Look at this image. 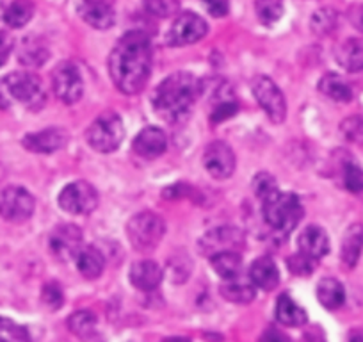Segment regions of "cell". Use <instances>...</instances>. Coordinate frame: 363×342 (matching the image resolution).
Returning a JSON list of instances; mask_svg holds the SVG:
<instances>
[{
	"mask_svg": "<svg viewBox=\"0 0 363 342\" xmlns=\"http://www.w3.org/2000/svg\"><path fill=\"white\" fill-rule=\"evenodd\" d=\"M153 52L148 34L128 31L109 55V75L123 95H138L152 73Z\"/></svg>",
	"mask_w": 363,
	"mask_h": 342,
	"instance_id": "obj_1",
	"label": "cell"
},
{
	"mask_svg": "<svg viewBox=\"0 0 363 342\" xmlns=\"http://www.w3.org/2000/svg\"><path fill=\"white\" fill-rule=\"evenodd\" d=\"M201 82L189 72H177L166 77L153 93V111L169 123H180L201 95Z\"/></svg>",
	"mask_w": 363,
	"mask_h": 342,
	"instance_id": "obj_2",
	"label": "cell"
},
{
	"mask_svg": "<svg viewBox=\"0 0 363 342\" xmlns=\"http://www.w3.org/2000/svg\"><path fill=\"white\" fill-rule=\"evenodd\" d=\"M11 102L23 104L29 109L38 111L47 102L41 79L33 72H13L0 79V107H9Z\"/></svg>",
	"mask_w": 363,
	"mask_h": 342,
	"instance_id": "obj_3",
	"label": "cell"
},
{
	"mask_svg": "<svg viewBox=\"0 0 363 342\" xmlns=\"http://www.w3.org/2000/svg\"><path fill=\"white\" fill-rule=\"evenodd\" d=\"M264 221L277 232L289 233L296 228L303 218V205L299 198L292 193L274 191L265 200H262Z\"/></svg>",
	"mask_w": 363,
	"mask_h": 342,
	"instance_id": "obj_4",
	"label": "cell"
},
{
	"mask_svg": "<svg viewBox=\"0 0 363 342\" xmlns=\"http://www.w3.org/2000/svg\"><path fill=\"white\" fill-rule=\"evenodd\" d=\"M166 233V223L155 212H139L132 216L127 223V237L132 248L141 253H150L155 250Z\"/></svg>",
	"mask_w": 363,
	"mask_h": 342,
	"instance_id": "obj_5",
	"label": "cell"
},
{
	"mask_svg": "<svg viewBox=\"0 0 363 342\" xmlns=\"http://www.w3.org/2000/svg\"><path fill=\"white\" fill-rule=\"evenodd\" d=\"M125 138L123 121L113 111L100 114L86 132L87 145L100 153H111L120 148Z\"/></svg>",
	"mask_w": 363,
	"mask_h": 342,
	"instance_id": "obj_6",
	"label": "cell"
},
{
	"mask_svg": "<svg viewBox=\"0 0 363 342\" xmlns=\"http://www.w3.org/2000/svg\"><path fill=\"white\" fill-rule=\"evenodd\" d=\"M251 92L272 123H284L287 118V102L274 80L265 75L255 77L251 82Z\"/></svg>",
	"mask_w": 363,
	"mask_h": 342,
	"instance_id": "obj_7",
	"label": "cell"
},
{
	"mask_svg": "<svg viewBox=\"0 0 363 342\" xmlns=\"http://www.w3.org/2000/svg\"><path fill=\"white\" fill-rule=\"evenodd\" d=\"M246 244V236L240 228L232 225H223L218 228L208 230L201 239L198 241V250L205 257H214V255L226 253V251H237L240 253Z\"/></svg>",
	"mask_w": 363,
	"mask_h": 342,
	"instance_id": "obj_8",
	"label": "cell"
},
{
	"mask_svg": "<svg viewBox=\"0 0 363 342\" xmlns=\"http://www.w3.org/2000/svg\"><path fill=\"white\" fill-rule=\"evenodd\" d=\"M52 88L55 96L66 106H73L84 95V80L79 66L72 61H62L52 73Z\"/></svg>",
	"mask_w": 363,
	"mask_h": 342,
	"instance_id": "obj_9",
	"label": "cell"
},
{
	"mask_svg": "<svg viewBox=\"0 0 363 342\" xmlns=\"http://www.w3.org/2000/svg\"><path fill=\"white\" fill-rule=\"evenodd\" d=\"M59 207L68 214L87 216L99 207V193L86 180H77L59 193Z\"/></svg>",
	"mask_w": 363,
	"mask_h": 342,
	"instance_id": "obj_10",
	"label": "cell"
},
{
	"mask_svg": "<svg viewBox=\"0 0 363 342\" xmlns=\"http://www.w3.org/2000/svg\"><path fill=\"white\" fill-rule=\"evenodd\" d=\"M208 33V26L200 15L193 11H184L177 16L171 29L166 34V43L169 47H187L203 40Z\"/></svg>",
	"mask_w": 363,
	"mask_h": 342,
	"instance_id": "obj_11",
	"label": "cell"
},
{
	"mask_svg": "<svg viewBox=\"0 0 363 342\" xmlns=\"http://www.w3.org/2000/svg\"><path fill=\"white\" fill-rule=\"evenodd\" d=\"M84 233L73 223H61L52 230L48 237V248L54 259L59 263H72L77 259V255L82 250Z\"/></svg>",
	"mask_w": 363,
	"mask_h": 342,
	"instance_id": "obj_12",
	"label": "cell"
},
{
	"mask_svg": "<svg viewBox=\"0 0 363 342\" xmlns=\"http://www.w3.org/2000/svg\"><path fill=\"white\" fill-rule=\"evenodd\" d=\"M34 197L20 186H9L0 191V218L11 223L27 221L34 214Z\"/></svg>",
	"mask_w": 363,
	"mask_h": 342,
	"instance_id": "obj_13",
	"label": "cell"
},
{
	"mask_svg": "<svg viewBox=\"0 0 363 342\" xmlns=\"http://www.w3.org/2000/svg\"><path fill=\"white\" fill-rule=\"evenodd\" d=\"M203 166L216 180H226L235 171V153L225 141H214L205 148Z\"/></svg>",
	"mask_w": 363,
	"mask_h": 342,
	"instance_id": "obj_14",
	"label": "cell"
},
{
	"mask_svg": "<svg viewBox=\"0 0 363 342\" xmlns=\"http://www.w3.org/2000/svg\"><path fill=\"white\" fill-rule=\"evenodd\" d=\"M79 15L93 29L106 31L116 22L113 0H80Z\"/></svg>",
	"mask_w": 363,
	"mask_h": 342,
	"instance_id": "obj_15",
	"label": "cell"
},
{
	"mask_svg": "<svg viewBox=\"0 0 363 342\" xmlns=\"http://www.w3.org/2000/svg\"><path fill=\"white\" fill-rule=\"evenodd\" d=\"M69 134L65 128L59 127H50L45 128V131L34 132V134H27L23 138L22 145L26 146L29 152L33 153H54L57 150L65 148L68 145Z\"/></svg>",
	"mask_w": 363,
	"mask_h": 342,
	"instance_id": "obj_16",
	"label": "cell"
},
{
	"mask_svg": "<svg viewBox=\"0 0 363 342\" xmlns=\"http://www.w3.org/2000/svg\"><path fill=\"white\" fill-rule=\"evenodd\" d=\"M132 148L143 159H157L167 148V138L159 127H146L135 136Z\"/></svg>",
	"mask_w": 363,
	"mask_h": 342,
	"instance_id": "obj_17",
	"label": "cell"
},
{
	"mask_svg": "<svg viewBox=\"0 0 363 342\" xmlns=\"http://www.w3.org/2000/svg\"><path fill=\"white\" fill-rule=\"evenodd\" d=\"M298 248L299 253L306 255L313 260H319L330 251V239H328V233L324 232V228L317 225H310L299 233Z\"/></svg>",
	"mask_w": 363,
	"mask_h": 342,
	"instance_id": "obj_18",
	"label": "cell"
},
{
	"mask_svg": "<svg viewBox=\"0 0 363 342\" xmlns=\"http://www.w3.org/2000/svg\"><path fill=\"white\" fill-rule=\"evenodd\" d=\"M128 278L135 289L150 292L159 287L162 282V270L155 260H139V263L132 264Z\"/></svg>",
	"mask_w": 363,
	"mask_h": 342,
	"instance_id": "obj_19",
	"label": "cell"
},
{
	"mask_svg": "<svg viewBox=\"0 0 363 342\" xmlns=\"http://www.w3.org/2000/svg\"><path fill=\"white\" fill-rule=\"evenodd\" d=\"M250 280L262 291H272L280 284V271L271 257H260L250 267Z\"/></svg>",
	"mask_w": 363,
	"mask_h": 342,
	"instance_id": "obj_20",
	"label": "cell"
},
{
	"mask_svg": "<svg viewBox=\"0 0 363 342\" xmlns=\"http://www.w3.org/2000/svg\"><path fill=\"white\" fill-rule=\"evenodd\" d=\"M335 59L347 72L356 73L363 70V40L347 38L335 50Z\"/></svg>",
	"mask_w": 363,
	"mask_h": 342,
	"instance_id": "obj_21",
	"label": "cell"
},
{
	"mask_svg": "<svg viewBox=\"0 0 363 342\" xmlns=\"http://www.w3.org/2000/svg\"><path fill=\"white\" fill-rule=\"evenodd\" d=\"M363 250V226L359 223L349 226L342 237L340 246V259L345 264V267L352 270L358 264L359 255Z\"/></svg>",
	"mask_w": 363,
	"mask_h": 342,
	"instance_id": "obj_22",
	"label": "cell"
},
{
	"mask_svg": "<svg viewBox=\"0 0 363 342\" xmlns=\"http://www.w3.org/2000/svg\"><path fill=\"white\" fill-rule=\"evenodd\" d=\"M75 260L79 273L87 280L99 278L104 273V267H106V259L95 246H84L80 253L77 255Z\"/></svg>",
	"mask_w": 363,
	"mask_h": 342,
	"instance_id": "obj_23",
	"label": "cell"
},
{
	"mask_svg": "<svg viewBox=\"0 0 363 342\" xmlns=\"http://www.w3.org/2000/svg\"><path fill=\"white\" fill-rule=\"evenodd\" d=\"M317 299L328 310L340 309L345 302L344 285L337 278H323L317 285Z\"/></svg>",
	"mask_w": 363,
	"mask_h": 342,
	"instance_id": "obj_24",
	"label": "cell"
},
{
	"mask_svg": "<svg viewBox=\"0 0 363 342\" xmlns=\"http://www.w3.org/2000/svg\"><path fill=\"white\" fill-rule=\"evenodd\" d=\"M277 319L285 326L298 328L306 324L308 316L289 294H281L277 303Z\"/></svg>",
	"mask_w": 363,
	"mask_h": 342,
	"instance_id": "obj_25",
	"label": "cell"
},
{
	"mask_svg": "<svg viewBox=\"0 0 363 342\" xmlns=\"http://www.w3.org/2000/svg\"><path fill=\"white\" fill-rule=\"evenodd\" d=\"M319 92L330 100H335V102L345 104L352 100L351 86L337 73H326L319 80Z\"/></svg>",
	"mask_w": 363,
	"mask_h": 342,
	"instance_id": "obj_26",
	"label": "cell"
},
{
	"mask_svg": "<svg viewBox=\"0 0 363 342\" xmlns=\"http://www.w3.org/2000/svg\"><path fill=\"white\" fill-rule=\"evenodd\" d=\"M219 292L225 299L228 302L237 303V305H246V303H251L257 296V291H255L253 282L240 280L239 278H233V280H226L225 284L219 287Z\"/></svg>",
	"mask_w": 363,
	"mask_h": 342,
	"instance_id": "obj_27",
	"label": "cell"
},
{
	"mask_svg": "<svg viewBox=\"0 0 363 342\" xmlns=\"http://www.w3.org/2000/svg\"><path fill=\"white\" fill-rule=\"evenodd\" d=\"M48 48L38 38H26L20 45L18 61L27 68H40L47 62Z\"/></svg>",
	"mask_w": 363,
	"mask_h": 342,
	"instance_id": "obj_28",
	"label": "cell"
},
{
	"mask_svg": "<svg viewBox=\"0 0 363 342\" xmlns=\"http://www.w3.org/2000/svg\"><path fill=\"white\" fill-rule=\"evenodd\" d=\"M211 264L223 280L239 278L240 271H242V257L237 251H226V253L214 255V257H211Z\"/></svg>",
	"mask_w": 363,
	"mask_h": 342,
	"instance_id": "obj_29",
	"label": "cell"
},
{
	"mask_svg": "<svg viewBox=\"0 0 363 342\" xmlns=\"http://www.w3.org/2000/svg\"><path fill=\"white\" fill-rule=\"evenodd\" d=\"M34 15L33 0H13L4 11V22L11 29H22L30 22Z\"/></svg>",
	"mask_w": 363,
	"mask_h": 342,
	"instance_id": "obj_30",
	"label": "cell"
},
{
	"mask_svg": "<svg viewBox=\"0 0 363 342\" xmlns=\"http://www.w3.org/2000/svg\"><path fill=\"white\" fill-rule=\"evenodd\" d=\"M68 328L77 337L89 341L96 333V316L89 310H77L68 319Z\"/></svg>",
	"mask_w": 363,
	"mask_h": 342,
	"instance_id": "obj_31",
	"label": "cell"
},
{
	"mask_svg": "<svg viewBox=\"0 0 363 342\" xmlns=\"http://www.w3.org/2000/svg\"><path fill=\"white\" fill-rule=\"evenodd\" d=\"M338 26V13L333 8H320L310 18V27L317 36H328Z\"/></svg>",
	"mask_w": 363,
	"mask_h": 342,
	"instance_id": "obj_32",
	"label": "cell"
},
{
	"mask_svg": "<svg viewBox=\"0 0 363 342\" xmlns=\"http://www.w3.org/2000/svg\"><path fill=\"white\" fill-rule=\"evenodd\" d=\"M255 13L260 23L267 27L274 26L284 16V0H257Z\"/></svg>",
	"mask_w": 363,
	"mask_h": 342,
	"instance_id": "obj_33",
	"label": "cell"
},
{
	"mask_svg": "<svg viewBox=\"0 0 363 342\" xmlns=\"http://www.w3.org/2000/svg\"><path fill=\"white\" fill-rule=\"evenodd\" d=\"M0 342H30L29 330L9 317L0 316Z\"/></svg>",
	"mask_w": 363,
	"mask_h": 342,
	"instance_id": "obj_34",
	"label": "cell"
},
{
	"mask_svg": "<svg viewBox=\"0 0 363 342\" xmlns=\"http://www.w3.org/2000/svg\"><path fill=\"white\" fill-rule=\"evenodd\" d=\"M145 9L157 18H169L180 13V0H145Z\"/></svg>",
	"mask_w": 363,
	"mask_h": 342,
	"instance_id": "obj_35",
	"label": "cell"
},
{
	"mask_svg": "<svg viewBox=\"0 0 363 342\" xmlns=\"http://www.w3.org/2000/svg\"><path fill=\"white\" fill-rule=\"evenodd\" d=\"M340 132L347 141L363 145V118L362 116H349L342 121Z\"/></svg>",
	"mask_w": 363,
	"mask_h": 342,
	"instance_id": "obj_36",
	"label": "cell"
},
{
	"mask_svg": "<svg viewBox=\"0 0 363 342\" xmlns=\"http://www.w3.org/2000/svg\"><path fill=\"white\" fill-rule=\"evenodd\" d=\"M274 191H278V186L277 180H274V177H272L271 173L262 171V173H257V175H255L253 193L258 200H265V198H267L269 194L274 193Z\"/></svg>",
	"mask_w": 363,
	"mask_h": 342,
	"instance_id": "obj_37",
	"label": "cell"
},
{
	"mask_svg": "<svg viewBox=\"0 0 363 342\" xmlns=\"http://www.w3.org/2000/svg\"><path fill=\"white\" fill-rule=\"evenodd\" d=\"M315 263L317 260L310 259L306 255L296 253L287 260V267L292 275H296V277H308V275H312L313 270H315Z\"/></svg>",
	"mask_w": 363,
	"mask_h": 342,
	"instance_id": "obj_38",
	"label": "cell"
},
{
	"mask_svg": "<svg viewBox=\"0 0 363 342\" xmlns=\"http://www.w3.org/2000/svg\"><path fill=\"white\" fill-rule=\"evenodd\" d=\"M344 186L351 193H362L363 191V170L354 162H347L344 166Z\"/></svg>",
	"mask_w": 363,
	"mask_h": 342,
	"instance_id": "obj_39",
	"label": "cell"
},
{
	"mask_svg": "<svg viewBox=\"0 0 363 342\" xmlns=\"http://www.w3.org/2000/svg\"><path fill=\"white\" fill-rule=\"evenodd\" d=\"M41 298H43L45 305H47L48 309H52V310L61 309L62 302H65V298H62L61 287H59L55 282H50V284L45 285L43 292H41Z\"/></svg>",
	"mask_w": 363,
	"mask_h": 342,
	"instance_id": "obj_40",
	"label": "cell"
},
{
	"mask_svg": "<svg viewBox=\"0 0 363 342\" xmlns=\"http://www.w3.org/2000/svg\"><path fill=\"white\" fill-rule=\"evenodd\" d=\"M239 111V106H237L235 102H221L219 106L214 107V111H212V116L211 120L214 121V123H219V121L226 120V118L233 116V114Z\"/></svg>",
	"mask_w": 363,
	"mask_h": 342,
	"instance_id": "obj_41",
	"label": "cell"
},
{
	"mask_svg": "<svg viewBox=\"0 0 363 342\" xmlns=\"http://www.w3.org/2000/svg\"><path fill=\"white\" fill-rule=\"evenodd\" d=\"M208 13L216 18H223L228 15V2L226 0H201Z\"/></svg>",
	"mask_w": 363,
	"mask_h": 342,
	"instance_id": "obj_42",
	"label": "cell"
},
{
	"mask_svg": "<svg viewBox=\"0 0 363 342\" xmlns=\"http://www.w3.org/2000/svg\"><path fill=\"white\" fill-rule=\"evenodd\" d=\"M13 45H15L13 43V38L8 33H0V66L8 61L9 54L13 50Z\"/></svg>",
	"mask_w": 363,
	"mask_h": 342,
	"instance_id": "obj_43",
	"label": "cell"
},
{
	"mask_svg": "<svg viewBox=\"0 0 363 342\" xmlns=\"http://www.w3.org/2000/svg\"><path fill=\"white\" fill-rule=\"evenodd\" d=\"M347 18L349 22L352 23L354 29H358L359 33H363V4L352 6V8L347 11Z\"/></svg>",
	"mask_w": 363,
	"mask_h": 342,
	"instance_id": "obj_44",
	"label": "cell"
},
{
	"mask_svg": "<svg viewBox=\"0 0 363 342\" xmlns=\"http://www.w3.org/2000/svg\"><path fill=\"white\" fill-rule=\"evenodd\" d=\"M260 342H291V338L284 331L277 330V328H269V330L264 331Z\"/></svg>",
	"mask_w": 363,
	"mask_h": 342,
	"instance_id": "obj_45",
	"label": "cell"
},
{
	"mask_svg": "<svg viewBox=\"0 0 363 342\" xmlns=\"http://www.w3.org/2000/svg\"><path fill=\"white\" fill-rule=\"evenodd\" d=\"M162 342H191L189 338H186V337H169V338H166V341H162Z\"/></svg>",
	"mask_w": 363,
	"mask_h": 342,
	"instance_id": "obj_46",
	"label": "cell"
},
{
	"mask_svg": "<svg viewBox=\"0 0 363 342\" xmlns=\"http://www.w3.org/2000/svg\"><path fill=\"white\" fill-rule=\"evenodd\" d=\"M351 342H363V335L362 333H356L351 337Z\"/></svg>",
	"mask_w": 363,
	"mask_h": 342,
	"instance_id": "obj_47",
	"label": "cell"
}]
</instances>
